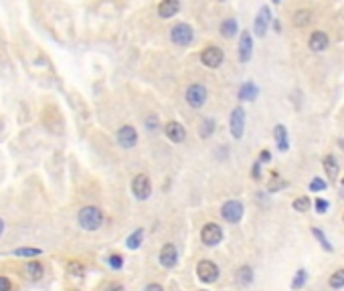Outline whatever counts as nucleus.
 <instances>
[{
	"label": "nucleus",
	"instance_id": "obj_45",
	"mask_svg": "<svg viewBox=\"0 0 344 291\" xmlns=\"http://www.w3.org/2000/svg\"><path fill=\"white\" fill-rule=\"evenodd\" d=\"M221 2H225V0H221Z\"/></svg>",
	"mask_w": 344,
	"mask_h": 291
},
{
	"label": "nucleus",
	"instance_id": "obj_17",
	"mask_svg": "<svg viewBox=\"0 0 344 291\" xmlns=\"http://www.w3.org/2000/svg\"><path fill=\"white\" fill-rule=\"evenodd\" d=\"M273 138H275V144H277V148L282 150V152H288V148H290V140H288V129H286V125H275V129H273Z\"/></svg>",
	"mask_w": 344,
	"mask_h": 291
},
{
	"label": "nucleus",
	"instance_id": "obj_13",
	"mask_svg": "<svg viewBox=\"0 0 344 291\" xmlns=\"http://www.w3.org/2000/svg\"><path fill=\"white\" fill-rule=\"evenodd\" d=\"M164 133L168 136V140L174 142V144H180V142L186 140V129H184V125L178 124V122H168V124L164 125Z\"/></svg>",
	"mask_w": 344,
	"mask_h": 291
},
{
	"label": "nucleus",
	"instance_id": "obj_5",
	"mask_svg": "<svg viewBox=\"0 0 344 291\" xmlns=\"http://www.w3.org/2000/svg\"><path fill=\"white\" fill-rule=\"evenodd\" d=\"M201 241L207 245V247H215L223 241V229L217 225V222H207L201 231Z\"/></svg>",
	"mask_w": 344,
	"mask_h": 291
},
{
	"label": "nucleus",
	"instance_id": "obj_7",
	"mask_svg": "<svg viewBox=\"0 0 344 291\" xmlns=\"http://www.w3.org/2000/svg\"><path fill=\"white\" fill-rule=\"evenodd\" d=\"M229 125H231V133L235 140H241L243 138V131H245V109L243 107H235L233 114H231V120H229Z\"/></svg>",
	"mask_w": 344,
	"mask_h": 291
},
{
	"label": "nucleus",
	"instance_id": "obj_4",
	"mask_svg": "<svg viewBox=\"0 0 344 291\" xmlns=\"http://www.w3.org/2000/svg\"><path fill=\"white\" fill-rule=\"evenodd\" d=\"M197 275H199V279H201L203 283H215V281L219 279V275H221L219 265L205 259V261H201V263L197 265Z\"/></svg>",
	"mask_w": 344,
	"mask_h": 291
},
{
	"label": "nucleus",
	"instance_id": "obj_24",
	"mask_svg": "<svg viewBox=\"0 0 344 291\" xmlns=\"http://www.w3.org/2000/svg\"><path fill=\"white\" fill-rule=\"evenodd\" d=\"M142 239H144V229H136L130 237L126 239V247L130 249V251H136L140 249V245H142Z\"/></svg>",
	"mask_w": 344,
	"mask_h": 291
},
{
	"label": "nucleus",
	"instance_id": "obj_25",
	"mask_svg": "<svg viewBox=\"0 0 344 291\" xmlns=\"http://www.w3.org/2000/svg\"><path fill=\"white\" fill-rule=\"evenodd\" d=\"M14 257H39L43 255V249H35V247H20L12 251Z\"/></svg>",
	"mask_w": 344,
	"mask_h": 291
},
{
	"label": "nucleus",
	"instance_id": "obj_1",
	"mask_svg": "<svg viewBox=\"0 0 344 291\" xmlns=\"http://www.w3.org/2000/svg\"><path fill=\"white\" fill-rule=\"evenodd\" d=\"M77 220L83 231H97L103 225V212L97 207H83L77 214Z\"/></svg>",
	"mask_w": 344,
	"mask_h": 291
},
{
	"label": "nucleus",
	"instance_id": "obj_46",
	"mask_svg": "<svg viewBox=\"0 0 344 291\" xmlns=\"http://www.w3.org/2000/svg\"><path fill=\"white\" fill-rule=\"evenodd\" d=\"M201 291H205V289H201Z\"/></svg>",
	"mask_w": 344,
	"mask_h": 291
},
{
	"label": "nucleus",
	"instance_id": "obj_41",
	"mask_svg": "<svg viewBox=\"0 0 344 291\" xmlns=\"http://www.w3.org/2000/svg\"><path fill=\"white\" fill-rule=\"evenodd\" d=\"M144 291H164V289H162V285H158V283H150Z\"/></svg>",
	"mask_w": 344,
	"mask_h": 291
},
{
	"label": "nucleus",
	"instance_id": "obj_30",
	"mask_svg": "<svg viewBox=\"0 0 344 291\" xmlns=\"http://www.w3.org/2000/svg\"><path fill=\"white\" fill-rule=\"evenodd\" d=\"M67 271H69V275H73V277H83V275H85V267H83L79 261H71V263L67 265Z\"/></svg>",
	"mask_w": 344,
	"mask_h": 291
},
{
	"label": "nucleus",
	"instance_id": "obj_11",
	"mask_svg": "<svg viewBox=\"0 0 344 291\" xmlns=\"http://www.w3.org/2000/svg\"><path fill=\"white\" fill-rule=\"evenodd\" d=\"M269 22H271V10H269V6H261L259 12H257V16H255V22H253L255 35L265 37L267 29H269Z\"/></svg>",
	"mask_w": 344,
	"mask_h": 291
},
{
	"label": "nucleus",
	"instance_id": "obj_20",
	"mask_svg": "<svg viewBox=\"0 0 344 291\" xmlns=\"http://www.w3.org/2000/svg\"><path fill=\"white\" fill-rule=\"evenodd\" d=\"M257 95H259V89H257V85L253 81H245L239 89V99L241 101H253Z\"/></svg>",
	"mask_w": 344,
	"mask_h": 291
},
{
	"label": "nucleus",
	"instance_id": "obj_39",
	"mask_svg": "<svg viewBox=\"0 0 344 291\" xmlns=\"http://www.w3.org/2000/svg\"><path fill=\"white\" fill-rule=\"evenodd\" d=\"M105 291H126V287L120 285V283H112V285H107V287H105Z\"/></svg>",
	"mask_w": 344,
	"mask_h": 291
},
{
	"label": "nucleus",
	"instance_id": "obj_27",
	"mask_svg": "<svg viewBox=\"0 0 344 291\" xmlns=\"http://www.w3.org/2000/svg\"><path fill=\"white\" fill-rule=\"evenodd\" d=\"M215 131V120L213 118H205L201 124V138H211Z\"/></svg>",
	"mask_w": 344,
	"mask_h": 291
},
{
	"label": "nucleus",
	"instance_id": "obj_44",
	"mask_svg": "<svg viewBox=\"0 0 344 291\" xmlns=\"http://www.w3.org/2000/svg\"><path fill=\"white\" fill-rule=\"evenodd\" d=\"M271 2H273V4H279V2H282V0H271Z\"/></svg>",
	"mask_w": 344,
	"mask_h": 291
},
{
	"label": "nucleus",
	"instance_id": "obj_38",
	"mask_svg": "<svg viewBox=\"0 0 344 291\" xmlns=\"http://www.w3.org/2000/svg\"><path fill=\"white\" fill-rule=\"evenodd\" d=\"M251 174H253V178H255V180H259V178H261V162H255V164H253V170H251Z\"/></svg>",
	"mask_w": 344,
	"mask_h": 291
},
{
	"label": "nucleus",
	"instance_id": "obj_31",
	"mask_svg": "<svg viewBox=\"0 0 344 291\" xmlns=\"http://www.w3.org/2000/svg\"><path fill=\"white\" fill-rule=\"evenodd\" d=\"M306 279H308V273H306L304 269H300V271L296 273L294 281H292V289H302L304 283H306Z\"/></svg>",
	"mask_w": 344,
	"mask_h": 291
},
{
	"label": "nucleus",
	"instance_id": "obj_40",
	"mask_svg": "<svg viewBox=\"0 0 344 291\" xmlns=\"http://www.w3.org/2000/svg\"><path fill=\"white\" fill-rule=\"evenodd\" d=\"M271 160V154L267 152V150H263L261 154H259V162H269Z\"/></svg>",
	"mask_w": 344,
	"mask_h": 291
},
{
	"label": "nucleus",
	"instance_id": "obj_14",
	"mask_svg": "<svg viewBox=\"0 0 344 291\" xmlns=\"http://www.w3.org/2000/svg\"><path fill=\"white\" fill-rule=\"evenodd\" d=\"M251 53H253V39H251V33L245 31L241 33V39H239V61L247 63L251 59Z\"/></svg>",
	"mask_w": 344,
	"mask_h": 291
},
{
	"label": "nucleus",
	"instance_id": "obj_9",
	"mask_svg": "<svg viewBox=\"0 0 344 291\" xmlns=\"http://www.w3.org/2000/svg\"><path fill=\"white\" fill-rule=\"evenodd\" d=\"M201 61H203L205 67H209V69H217V67L223 63V51L219 47H215V44H211V47L203 49Z\"/></svg>",
	"mask_w": 344,
	"mask_h": 291
},
{
	"label": "nucleus",
	"instance_id": "obj_21",
	"mask_svg": "<svg viewBox=\"0 0 344 291\" xmlns=\"http://www.w3.org/2000/svg\"><path fill=\"white\" fill-rule=\"evenodd\" d=\"M219 33H221V37H223V39H233L235 35L239 33L237 20H235V18H225V20L221 22V29H219Z\"/></svg>",
	"mask_w": 344,
	"mask_h": 291
},
{
	"label": "nucleus",
	"instance_id": "obj_8",
	"mask_svg": "<svg viewBox=\"0 0 344 291\" xmlns=\"http://www.w3.org/2000/svg\"><path fill=\"white\" fill-rule=\"evenodd\" d=\"M132 192L138 200H146L150 194H152V182L146 174H138L132 180Z\"/></svg>",
	"mask_w": 344,
	"mask_h": 291
},
{
	"label": "nucleus",
	"instance_id": "obj_15",
	"mask_svg": "<svg viewBox=\"0 0 344 291\" xmlns=\"http://www.w3.org/2000/svg\"><path fill=\"white\" fill-rule=\"evenodd\" d=\"M328 35L326 33H322V31H316L312 33L310 41H308V47L314 51V53H322V51H326L328 49Z\"/></svg>",
	"mask_w": 344,
	"mask_h": 291
},
{
	"label": "nucleus",
	"instance_id": "obj_2",
	"mask_svg": "<svg viewBox=\"0 0 344 291\" xmlns=\"http://www.w3.org/2000/svg\"><path fill=\"white\" fill-rule=\"evenodd\" d=\"M184 97H186V103H188L192 109H201V107L207 103L209 91L205 89V85H201V83H192V85H188Z\"/></svg>",
	"mask_w": 344,
	"mask_h": 291
},
{
	"label": "nucleus",
	"instance_id": "obj_16",
	"mask_svg": "<svg viewBox=\"0 0 344 291\" xmlns=\"http://www.w3.org/2000/svg\"><path fill=\"white\" fill-rule=\"evenodd\" d=\"M180 10V0H162L158 4V16L160 18H172Z\"/></svg>",
	"mask_w": 344,
	"mask_h": 291
},
{
	"label": "nucleus",
	"instance_id": "obj_3",
	"mask_svg": "<svg viewBox=\"0 0 344 291\" xmlns=\"http://www.w3.org/2000/svg\"><path fill=\"white\" fill-rule=\"evenodd\" d=\"M192 39H195V33H192V27L186 25V22H178L170 31V41L178 44V47H186V44L192 42Z\"/></svg>",
	"mask_w": 344,
	"mask_h": 291
},
{
	"label": "nucleus",
	"instance_id": "obj_18",
	"mask_svg": "<svg viewBox=\"0 0 344 291\" xmlns=\"http://www.w3.org/2000/svg\"><path fill=\"white\" fill-rule=\"evenodd\" d=\"M251 281H253V269L249 265L239 267L237 273H235V283H237L239 287H247V285H251Z\"/></svg>",
	"mask_w": 344,
	"mask_h": 291
},
{
	"label": "nucleus",
	"instance_id": "obj_42",
	"mask_svg": "<svg viewBox=\"0 0 344 291\" xmlns=\"http://www.w3.org/2000/svg\"><path fill=\"white\" fill-rule=\"evenodd\" d=\"M273 31H275V33H279V31H282V25H279V22H277V20L273 22Z\"/></svg>",
	"mask_w": 344,
	"mask_h": 291
},
{
	"label": "nucleus",
	"instance_id": "obj_43",
	"mask_svg": "<svg viewBox=\"0 0 344 291\" xmlns=\"http://www.w3.org/2000/svg\"><path fill=\"white\" fill-rule=\"evenodd\" d=\"M2 233H4V220L0 218V237H2Z\"/></svg>",
	"mask_w": 344,
	"mask_h": 291
},
{
	"label": "nucleus",
	"instance_id": "obj_35",
	"mask_svg": "<svg viewBox=\"0 0 344 291\" xmlns=\"http://www.w3.org/2000/svg\"><path fill=\"white\" fill-rule=\"evenodd\" d=\"M326 180H322V178H314V180L310 182V190L312 192H320V190H326Z\"/></svg>",
	"mask_w": 344,
	"mask_h": 291
},
{
	"label": "nucleus",
	"instance_id": "obj_33",
	"mask_svg": "<svg viewBox=\"0 0 344 291\" xmlns=\"http://www.w3.org/2000/svg\"><path fill=\"white\" fill-rule=\"evenodd\" d=\"M107 263H110V267H112V269H122V267H124V257L122 255H110V257H107Z\"/></svg>",
	"mask_w": 344,
	"mask_h": 291
},
{
	"label": "nucleus",
	"instance_id": "obj_6",
	"mask_svg": "<svg viewBox=\"0 0 344 291\" xmlns=\"http://www.w3.org/2000/svg\"><path fill=\"white\" fill-rule=\"evenodd\" d=\"M221 216L227 222H231V225H235V222H239L243 218V205L239 200H229V203L221 207Z\"/></svg>",
	"mask_w": 344,
	"mask_h": 291
},
{
	"label": "nucleus",
	"instance_id": "obj_10",
	"mask_svg": "<svg viewBox=\"0 0 344 291\" xmlns=\"http://www.w3.org/2000/svg\"><path fill=\"white\" fill-rule=\"evenodd\" d=\"M118 144L126 150H130L138 144V131L134 125H122L118 129Z\"/></svg>",
	"mask_w": 344,
	"mask_h": 291
},
{
	"label": "nucleus",
	"instance_id": "obj_26",
	"mask_svg": "<svg viewBox=\"0 0 344 291\" xmlns=\"http://www.w3.org/2000/svg\"><path fill=\"white\" fill-rule=\"evenodd\" d=\"M312 235H314V237L318 239V243H320V247H322V249H326L328 253H332V251H334V247L330 245V241L326 239V235L322 233L320 229H312Z\"/></svg>",
	"mask_w": 344,
	"mask_h": 291
},
{
	"label": "nucleus",
	"instance_id": "obj_29",
	"mask_svg": "<svg viewBox=\"0 0 344 291\" xmlns=\"http://www.w3.org/2000/svg\"><path fill=\"white\" fill-rule=\"evenodd\" d=\"M330 287H334V289H340V287H344V269H338V271H334L332 275H330Z\"/></svg>",
	"mask_w": 344,
	"mask_h": 291
},
{
	"label": "nucleus",
	"instance_id": "obj_22",
	"mask_svg": "<svg viewBox=\"0 0 344 291\" xmlns=\"http://www.w3.org/2000/svg\"><path fill=\"white\" fill-rule=\"evenodd\" d=\"M310 20H312V12L308 8H300L296 14H294V27L298 29H304L310 25Z\"/></svg>",
	"mask_w": 344,
	"mask_h": 291
},
{
	"label": "nucleus",
	"instance_id": "obj_12",
	"mask_svg": "<svg viewBox=\"0 0 344 291\" xmlns=\"http://www.w3.org/2000/svg\"><path fill=\"white\" fill-rule=\"evenodd\" d=\"M176 259H178V251L172 243H166L164 247L160 249V255H158V261L162 267H166V269H170V267L176 265Z\"/></svg>",
	"mask_w": 344,
	"mask_h": 291
},
{
	"label": "nucleus",
	"instance_id": "obj_19",
	"mask_svg": "<svg viewBox=\"0 0 344 291\" xmlns=\"http://www.w3.org/2000/svg\"><path fill=\"white\" fill-rule=\"evenodd\" d=\"M322 166H324V172H326V176L330 178V180H336L338 178V170H340V164H338V160L334 158L332 154H328L324 160H322Z\"/></svg>",
	"mask_w": 344,
	"mask_h": 291
},
{
	"label": "nucleus",
	"instance_id": "obj_23",
	"mask_svg": "<svg viewBox=\"0 0 344 291\" xmlns=\"http://www.w3.org/2000/svg\"><path fill=\"white\" fill-rule=\"evenodd\" d=\"M25 273L29 275V279L39 281V279L43 277V273H45V269H43V263H39V261H29V263H27Z\"/></svg>",
	"mask_w": 344,
	"mask_h": 291
},
{
	"label": "nucleus",
	"instance_id": "obj_34",
	"mask_svg": "<svg viewBox=\"0 0 344 291\" xmlns=\"http://www.w3.org/2000/svg\"><path fill=\"white\" fill-rule=\"evenodd\" d=\"M273 178H275V180H271V182H269V186H267V190H269V192H275V190H282V188H286V186H288V182H284V180H279V176H277V174H273Z\"/></svg>",
	"mask_w": 344,
	"mask_h": 291
},
{
	"label": "nucleus",
	"instance_id": "obj_32",
	"mask_svg": "<svg viewBox=\"0 0 344 291\" xmlns=\"http://www.w3.org/2000/svg\"><path fill=\"white\" fill-rule=\"evenodd\" d=\"M146 127H148L150 133H156V131L160 129V125H158V116H154V114L148 116V118H146Z\"/></svg>",
	"mask_w": 344,
	"mask_h": 291
},
{
	"label": "nucleus",
	"instance_id": "obj_28",
	"mask_svg": "<svg viewBox=\"0 0 344 291\" xmlns=\"http://www.w3.org/2000/svg\"><path fill=\"white\" fill-rule=\"evenodd\" d=\"M310 198L308 196H300V198H296L294 203H292V207H294V210H298V212H306V210H310Z\"/></svg>",
	"mask_w": 344,
	"mask_h": 291
},
{
	"label": "nucleus",
	"instance_id": "obj_37",
	"mask_svg": "<svg viewBox=\"0 0 344 291\" xmlns=\"http://www.w3.org/2000/svg\"><path fill=\"white\" fill-rule=\"evenodd\" d=\"M10 289H12L10 279H8V277H4V275H0V291H10Z\"/></svg>",
	"mask_w": 344,
	"mask_h": 291
},
{
	"label": "nucleus",
	"instance_id": "obj_36",
	"mask_svg": "<svg viewBox=\"0 0 344 291\" xmlns=\"http://www.w3.org/2000/svg\"><path fill=\"white\" fill-rule=\"evenodd\" d=\"M314 207H316V212H320V214H324L326 210H328V200H324V198H318L316 203H314Z\"/></svg>",
	"mask_w": 344,
	"mask_h": 291
}]
</instances>
